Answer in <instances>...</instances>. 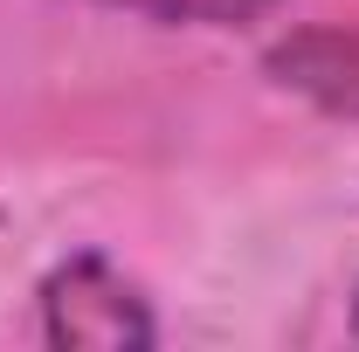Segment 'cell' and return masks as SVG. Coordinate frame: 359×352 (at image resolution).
Listing matches in <instances>:
<instances>
[{"instance_id": "2", "label": "cell", "mask_w": 359, "mask_h": 352, "mask_svg": "<svg viewBox=\"0 0 359 352\" xmlns=\"http://www.w3.org/2000/svg\"><path fill=\"white\" fill-rule=\"evenodd\" d=\"M269 69H276V83L304 90L311 104L339 111V118H359V35H346V28H297L290 42H276Z\"/></svg>"}, {"instance_id": "3", "label": "cell", "mask_w": 359, "mask_h": 352, "mask_svg": "<svg viewBox=\"0 0 359 352\" xmlns=\"http://www.w3.org/2000/svg\"><path fill=\"white\" fill-rule=\"evenodd\" d=\"M104 7H125V14L166 21V28H249L276 0H104Z\"/></svg>"}, {"instance_id": "1", "label": "cell", "mask_w": 359, "mask_h": 352, "mask_svg": "<svg viewBox=\"0 0 359 352\" xmlns=\"http://www.w3.org/2000/svg\"><path fill=\"white\" fill-rule=\"evenodd\" d=\"M42 325H48V346H97V352L152 346L145 297L104 256H76L42 283Z\"/></svg>"}]
</instances>
